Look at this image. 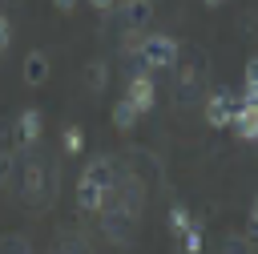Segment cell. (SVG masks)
<instances>
[{"mask_svg": "<svg viewBox=\"0 0 258 254\" xmlns=\"http://www.w3.org/2000/svg\"><path fill=\"white\" fill-rule=\"evenodd\" d=\"M113 189H117V165H113V157L89 161L81 169V177H77V210L81 214H101Z\"/></svg>", "mask_w": 258, "mask_h": 254, "instance_id": "cell-1", "label": "cell"}, {"mask_svg": "<svg viewBox=\"0 0 258 254\" xmlns=\"http://www.w3.org/2000/svg\"><path fill=\"white\" fill-rule=\"evenodd\" d=\"M137 56H141V65L149 69V73H165V69H177V40L173 36H165V32H157V36H145L141 40V48H137Z\"/></svg>", "mask_w": 258, "mask_h": 254, "instance_id": "cell-2", "label": "cell"}, {"mask_svg": "<svg viewBox=\"0 0 258 254\" xmlns=\"http://www.w3.org/2000/svg\"><path fill=\"white\" fill-rule=\"evenodd\" d=\"M125 97L141 109V113H149L153 109V101H157V85H153V73L149 69H141V73H133L129 81H125Z\"/></svg>", "mask_w": 258, "mask_h": 254, "instance_id": "cell-3", "label": "cell"}, {"mask_svg": "<svg viewBox=\"0 0 258 254\" xmlns=\"http://www.w3.org/2000/svg\"><path fill=\"white\" fill-rule=\"evenodd\" d=\"M234 105H238L234 93H210V101H206V125L226 129V125L234 121Z\"/></svg>", "mask_w": 258, "mask_h": 254, "instance_id": "cell-4", "label": "cell"}, {"mask_svg": "<svg viewBox=\"0 0 258 254\" xmlns=\"http://www.w3.org/2000/svg\"><path fill=\"white\" fill-rule=\"evenodd\" d=\"M230 125L238 129L242 141H258V105L246 101V97H238V105H234V121H230Z\"/></svg>", "mask_w": 258, "mask_h": 254, "instance_id": "cell-5", "label": "cell"}, {"mask_svg": "<svg viewBox=\"0 0 258 254\" xmlns=\"http://www.w3.org/2000/svg\"><path fill=\"white\" fill-rule=\"evenodd\" d=\"M153 20V0H125L121 4V24H125V32H137V28H145Z\"/></svg>", "mask_w": 258, "mask_h": 254, "instance_id": "cell-6", "label": "cell"}, {"mask_svg": "<svg viewBox=\"0 0 258 254\" xmlns=\"http://www.w3.org/2000/svg\"><path fill=\"white\" fill-rule=\"evenodd\" d=\"M20 69H24V85H32V89H40V85L48 81V73H52V69H48V56H44L40 48H32Z\"/></svg>", "mask_w": 258, "mask_h": 254, "instance_id": "cell-7", "label": "cell"}, {"mask_svg": "<svg viewBox=\"0 0 258 254\" xmlns=\"http://www.w3.org/2000/svg\"><path fill=\"white\" fill-rule=\"evenodd\" d=\"M40 129H44V117H40L36 109H24V113L16 117V141H20V145H36V141H40Z\"/></svg>", "mask_w": 258, "mask_h": 254, "instance_id": "cell-8", "label": "cell"}, {"mask_svg": "<svg viewBox=\"0 0 258 254\" xmlns=\"http://www.w3.org/2000/svg\"><path fill=\"white\" fill-rule=\"evenodd\" d=\"M137 117H141V109H137L129 97H121V101L113 105V125H117V133H129V129L137 125Z\"/></svg>", "mask_w": 258, "mask_h": 254, "instance_id": "cell-9", "label": "cell"}, {"mask_svg": "<svg viewBox=\"0 0 258 254\" xmlns=\"http://www.w3.org/2000/svg\"><path fill=\"white\" fill-rule=\"evenodd\" d=\"M24 194H28V198H44V173H40L36 161L24 165Z\"/></svg>", "mask_w": 258, "mask_h": 254, "instance_id": "cell-10", "label": "cell"}, {"mask_svg": "<svg viewBox=\"0 0 258 254\" xmlns=\"http://www.w3.org/2000/svg\"><path fill=\"white\" fill-rule=\"evenodd\" d=\"M189 226H194V218H189V210H185L181 202H173V206H169V234H177V238H181V234H185Z\"/></svg>", "mask_w": 258, "mask_h": 254, "instance_id": "cell-11", "label": "cell"}, {"mask_svg": "<svg viewBox=\"0 0 258 254\" xmlns=\"http://www.w3.org/2000/svg\"><path fill=\"white\" fill-rule=\"evenodd\" d=\"M105 81H109V69H105L101 60H93V65H89V73H85V85H89L93 93H101V89H105Z\"/></svg>", "mask_w": 258, "mask_h": 254, "instance_id": "cell-12", "label": "cell"}, {"mask_svg": "<svg viewBox=\"0 0 258 254\" xmlns=\"http://www.w3.org/2000/svg\"><path fill=\"white\" fill-rule=\"evenodd\" d=\"M60 141H64V153H73V157H77V153L85 149V129H81V125H69Z\"/></svg>", "mask_w": 258, "mask_h": 254, "instance_id": "cell-13", "label": "cell"}, {"mask_svg": "<svg viewBox=\"0 0 258 254\" xmlns=\"http://www.w3.org/2000/svg\"><path fill=\"white\" fill-rule=\"evenodd\" d=\"M181 246H185L189 254H198V250H202V234H198V226H189V230L181 234Z\"/></svg>", "mask_w": 258, "mask_h": 254, "instance_id": "cell-14", "label": "cell"}, {"mask_svg": "<svg viewBox=\"0 0 258 254\" xmlns=\"http://www.w3.org/2000/svg\"><path fill=\"white\" fill-rule=\"evenodd\" d=\"M8 44H12V24H8V16L0 12V52H4Z\"/></svg>", "mask_w": 258, "mask_h": 254, "instance_id": "cell-15", "label": "cell"}, {"mask_svg": "<svg viewBox=\"0 0 258 254\" xmlns=\"http://www.w3.org/2000/svg\"><path fill=\"white\" fill-rule=\"evenodd\" d=\"M246 89H258V56L246 65Z\"/></svg>", "mask_w": 258, "mask_h": 254, "instance_id": "cell-16", "label": "cell"}, {"mask_svg": "<svg viewBox=\"0 0 258 254\" xmlns=\"http://www.w3.org/2000/svg\"><path fill=\"white\" fill-rule=\"evenodd\" d=\"M52 8H56V12H73V8H77V0H52Z\"/></svg>", "mask_w": 258, "mask_h": 254, "instance_id": "cell-17", "label": "cell"}, {"mask_svg": "<svg viewBox=\"0 0 258 254\" xmlns=\"http://www.w3.org/2000/svg\"><path fill=\"white\" fill-rule=\"evenodd\" d=\"M89 4H93V8H97V12H109V8H113V4H117V0H89Z\"/></svg>", "mask_w": 258, "mask_h": 254, "instance_id": "cell-18", "label": "cell"}, {"mask_svg": "<svg viewBox=\"0 0 258 254\" xmlns=\"http://www.w3.org/2000/svg\"><path fill=\"white\" fill-rule=\"evenodd\" d=\"M250 230H258V198H254V206H250Z\"/></svg>", "mask_w": 258, "mask_h": 254, "instance_id": "cell-19", "label": "cell"}, {"mask_svg": "<svg viewBox=\"0 0 258 254\" xmlns=\"http://www.w3.org/2000/svg\"><path fill=\"white\" fill-rule=\"evenodd\" d=\"M206 4H218V0H206Z\"/></svg>", "mask_w": 258, "mask_h": 254, "instance_id": "cell-20", "label": "cell"}, {"mask_svg": "<svg viewBox=\"0 0 258 254\" xmlns=\"http://www.w3.org/2000/svg\"><path fill=\"white\" fill-rule=\"evenodd\" d=\"M0 169H4V161H0Z\"/></svg>", "mask_w": 258, "mask_h": 254, "instance_id": "cell-21", "label": "cell"}]
</instances>
